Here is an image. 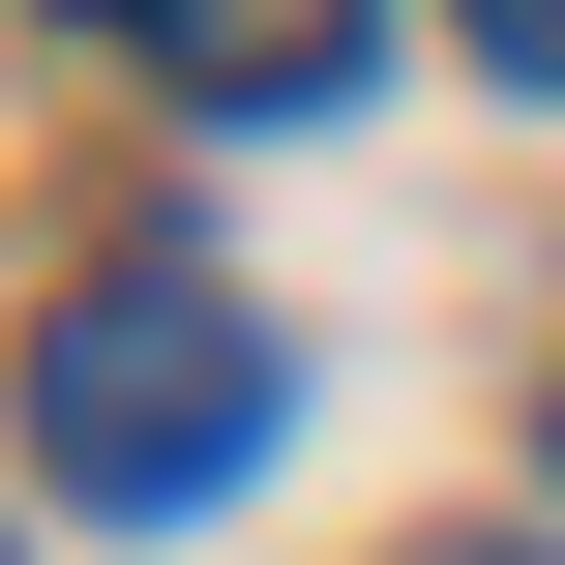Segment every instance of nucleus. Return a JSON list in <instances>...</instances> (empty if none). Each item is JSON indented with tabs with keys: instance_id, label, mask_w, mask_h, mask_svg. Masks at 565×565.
I'll use <instances>...</instances> for the list:
<instances>
[{
	"instance_id": "nucleus-1",
	"label": "nucleus",
	"mask_w": 565,
	"mask_h": 565,
	"mask_svg": "<svg viewBox=\"0 0 565 565\" xmlns=\"http://www.w3.org/2000/svg\"><path fill=\"white\" fill-rule=\"evenodd\" d=\"M30 477H60V507H238V477H268V328H238L209 268H89V298L30 328Z\"/></svg>"
},
{
	"instance_id": "nucleus-2",
	"label": "nucleus",
	"mask_w": 565,
	"mask_h": 565,
	"mask_svg": "<svg viewBox=\"0 0 565 565\" xmlns=\"http://www.w3.org/2000/svg\"><path fill=\"white\" fill-rule=\"evenodd\" d=\"M119 30H149V60H179V89H268V119H328V89H358V30H387V0H119Z\"/></svg>"
},
{
	"instance_id": "nucleus-3",
	"label": "nucleus",
	"mask_w": 565,
	"mask_h": 565,
	"mask_svg": "<svg viewBox=\"0 0 565 565\" xmlns=\"http://www.w3.org/2000/svg\"><path fill=\"white\" fill-rule=\"evenodd\" d=\"M447 30H477V60H507V89H565V0H447Z\"/></svg>"
},
{
	"instance_id": "nucleus-4",
	"label": "nucleus",
	"mask_w": 565,
	"mask_h": 565,
	"mask_svg": "<svg viewBox=\"0 0 565 565\" xmlns=\"http://www.w3.org/2000/svg\"><path fill=\"white\" fill-rule=\"evenodd\" d=\"M536 477H565V387H536Z\"/></svg>"
},
{
	"instance_id": "nucleus-5",
	"label": "nucleus",
	"mask_w": 565,
	"mask_h": 565,
	"mask_svg": "<svg viewBox=\"0 0 565 565\" xmlns=\"http://www.w3.org/2000/svg\"><path fill=\"white\" fill-rule=\"evenodd\" d=\"M447 565H477V536H447Z\"/></svg>"
}]
</instances>
